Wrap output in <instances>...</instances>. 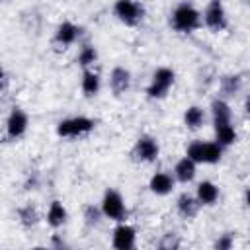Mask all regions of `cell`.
I'll use <instances>...</instances> for the list:
<instances>
[{"instance_id":"6da1fadb","label":"cell","mask_w":250,"mask_h":250,"mask_svg":"<svg viewBox=\"0 0 250 250\" xmlns=\"http://www.w3.org/2000/svg\"><path fill=\"white\" fill-rule=\"evenodd\" d=\"M203 25V14L191 2H180L170 12V27L180 35H189Z\"/></svg>"},{"instance_id":"7a4b0ae2","label":"cell","mask_w":250,"mask_h":250,"mask_svg":"<svg viewBox=\"0 0 250 250\" xmlns=\"http://www.w3.org/2000/svg\"><path fill=\"white\" fill-rule=\"evenodd\" d=\"M96 129V119L88 115H70L57 123L55 133L61 139H80L90 135Z\"/></svg>"},{"instance_id":"3957f363","label":"cell","mask_w":250,"mask_h":250,"mask_svg":"<svg viewBox=\"0 0 250 250\" xmlns=\"http://www.w3.org/2000/svg\"><path fill=\"white\" fill-rule=\"evenodd\" d=\"M174 84H176V72H174V68H170V66H158L152 72L145 94H146L148 100H162V98L168 96V92L174 88Z\"/></svg>"},{"instance_id":"277c9868","label":"cell","mask_w":250,"mask_h":250,"mask_svg":"<svg viewBox=\"0 0 250 250\" xmlns=\"http://www.w3.org/2000/svg\"><path fill=\"white\" fill-rule=\"evenodd\" d=\"M145 6L139 0H115L113 2V16L119 23L127 27H137L145 20Z\"/></svg>"},{"instance_id":"5b68a950","label":"cell","mask_w":250,"mask_h":250,"mask_svg":"<svg viewBox=\"0 0 250 250\" xmlns=\"http://www.w3.org/2000/svg\"><path fill=\"white\" fill-rule=\"evenodd\" d=\"M100 207H102V213H104V219H109L113 223H119V221H125L127 219V205H125V199L123 195L115 189V188H107L102 195V201H100Z\"/></svg>"},{"instance_id":"8992f818","label":"cell","mask_w":250,"mask_h":250,"mask_svg":"<svg viewBox=\"0 0 250 250\" xmlns=\"http://www.w3.org/2000/svg\"><path fill=\"white\" fill-rule=\"evenodd\" d=\"M131 156L135 162H141V164H152L158 160L160 156V143L156 137L152 135H141L133 148H131Z\"/></svg>"},{"instance_id":"52a82bcc","label":"cell","mask_w":250,"mask_h":250,"mask_svg":"<svg viewBox=\"0 0 250 250\" xmlns=\"http://www.w3.org/2000/svg\"><path fill=\"white\" fill-rule=\"evenodd\" d=\"M27 129H29V115H27L21 107L14 105V107L8 111L6 121H4L6 139H8V141H18V139H21V137L27 133Z\"/></svg>"},{"instance_id":"ba28073f","label":"cell","mask_w":250,"mask_h":250,"mask_svg":"<svg viewBox=\"0 0 250 250\" xmlns=\"http://www.w3.org/2000/svg\"><path fill=\"white\" fill-rule=\"evenodd\" d=\"M203 14V25L209 29V31H225L227 25H229V16H227V10L223 6V2H213L209 0V4L205 6V10L201 12Z\"/></svg>"},{"instance_id":"9c48e42d","label":"cell","mask_w":250,"mask_h":250,"mask_svg":"<svg viewBox=\"0 0 250 250\" xmlns=\"http://www.w3.org/2000/svg\"><path fill=\"white\" fill-rule=\"evenodd\" d=\"M111 246L117 250H133L137 246V229L127 221L115 223L111 230Z\"/></svg>"},{"instance_id":"30bf717a","label":"cell","mask_w":250,"mask_h":250,"mask_svg":"<svg viewBox=\"0 0 250 250\" xmlns=\"http://www.w3.org/2000/svg\"><path fill=\"white\" fill-rule=\"evenodd\" d=\"M80 35H82V27H80L78 23H74V21H70V20H62V21L55 27L53 41H55V45L66 49V47L74 45V43L80 39Z\"/></svg>"},{"instance_id":"8fae6325","label":"cell","mask_w":250,"mask_h":250,"mask_svg":"<svg viewBox=\"0 0 250 250\" xmlns=\"http://www.w3.org/2000/svg\"><path fill=\"white\" fill-rule=\"evenodd\" d=\"M174 188H176V178H174V174H170L166 170H158L148 178V189H150V193H154L158 197L170 195L174 191Z\"/></svg>"},{"instance_id":"7c38bea8","label":"cell","mask_w":250,"mask_h":250,"mask_svg":"<svg viewBox=\"0 0 250 250\" xmlns=\"http://www.w3.org/2000/svg\"><path fill=\"white\" fill-rule=\"evenodd\" d=\"M131 84H133V76H131V70L125 68V66H113L109 70V90L115 94V96H123L131 90Z\"/></svg>"},{"instance_id":"4fadbf2b","label":"cell","mask_w":250,"mask_h":250,"mask_svg":"<svg viewBox=\"0 0 250 250\" xmlns=\"http://www.w3.org/2000/svg\"><path fill=\"white\" fill-rule=\"evenodd\" d=\"M195 197H197L201 207H213L219 201V197H221V189H219V186L215 182L201 180L195 186Z\"/></svg>"},{"instance_id":"5bb4252c","label":"cell","mask_w":250,"mask_h":250,"mask_svg":"<svg viewBox=\"0 0 250 250\" xmlns=\"http://www.w3.org/2000/svg\"><path fill=\"white\" fill-rule=\"evenodd\" d=\"M45 221H47V225H49L51 229H55V230L66 225V221H68V209L64 207V203H62L61 199H53V201L49 203L47 213H45Z\"/></svg>"},{"instance_id":"9a60e30c","label":"cell","mask_w":250,"mask_h":250,"mask_svg":"<svg viewBox=\"0 0 250 250\" xmlns=\"http://www.w3.org/2000/svg\"><path fill=\"white\" fill-rule=\"evenodd\" d=\"M176 182L180 184H189L195 180V174H197V162H193L188 154L182 156L176 164H174V170H172Z\"/></svg>"},{"instance_id":"2e32d148","label":"cell","mask_w":250,"mask_h":250,"mask_svg":"<svg viewBox=\"0 0 250 250\" xmlns=\"http://www.w3.org/2000/svg\"><path fill=\"white\" fill-rule=\"evenodd\" d=\"M102 90V78L94 68H82V76H80V92L86 98H94L98 96Z\"/></svg>"},{"instance_id":"e0dca14e","label":"cell","mask_w":250,"mask_h":250,"mask_svg":"<svg viewBox=\"0 0 250 250\" xmlns=\"http://www.w3.org/2000/svg\"><path fill=\"white\" fill-rule=\"evenodd\" d=\"M209 113H211V121L213 125H221V123H230L232 121V109L230 104L227 102V98H215L209 105Z\"/></svg>"},{"instance_id":"ac0fdd59","label":"cell","mask_w":250,"mask_h":250,"mask_svg":"<svg viewBox=\"0 0 250 250\" xmlns=\"http://www.w3.org/2000/svg\"><path fill=\"white\" fill-rule=\"evenodd\" d=\"M199 207H201V205H199L195 193L191 195V193L184 191V193H180V195L176 197V213H178L180 217H184V219H193V217L199 213Z\"/></svg>"},{"instance_id":"d6986e66","label":"cell","mask_w":250,"mask_h":250,"mask_svg":"<svg viewBox=\"0 0 250 250\" xmlns=\"http://www.w3.org/2000/svg\"><path fill=\"white\" fill-rule=\"evenodd\" d=\"M182 119H184V125H186L189 131H197V129H201V127L205 125L207 113H205V109H203L201 105L193 104V105H188V107L184 109Z\"/></svg>"},{"instance_id":"ffe728a7","label":"cell","mask_w":250,"mask_h":250,"mask_svg":"<svg viewBox=\"0 0 250 250\" xmlns=\"http://www.w3.org/2000/svg\"><path fill=\"white\" fill-rule=\"evenodd\" d=\"M215 129V141L221 145V146H232L236 141H238V131L234 129L232 121L230 123H221V125H213Z\"/></svg>"},{"instance_id":"44dd1931","label":"cell","mask_w":250,"mask_h":250,"mask_svg":"<svg viewBox=\"0 0 250 250\" xmlns=\"http://www.w3.org/2000/svg\"><path fill=\"white\" fill-rule=\"evenodd\" d=\"M219 90L223 98H232L242 90V76L240 74H225L219 80Z\"/></svg>"},{"instance_id":"7402d4cb","label":"cell","mask_w":250,"mask_h":250,"mask_svg":"<svg viewBox=\"0 0 250 250\" xmlns=\"http://www.w3.org/2000/svg\"><path fill=\"white\" fill-rule=\"evenodd\" d=\"M98 61V49L92 45V43H84L80 49H78V55H76V62L80 68H94Z\"/></svg>"},{"instance_id":"603a6c76","label":"cell","mask_w":250,"mask_h":250,"mask_svg":"<svg viewBox=\"0 0 250 250\" xmlns=\"http://www.w3.org/2000/svg\"><path fill=\"white\" fill-rule=\"evenodd\" d=\"M225 146H221L217 141H205L203 143V164H219L223 158Z\"/></svg>"},{"instance_id":"cb8c5ba5","label":"cell","mask_w":250,"mask_h":250,"mask_svg":"<svg viewBox=\"0 0 250 250\" xmlns=\"http://www.w3.org/2000/svg\"><path fill=\"white\" fill-rule=\"evenodd\" d=\"M18 221H20V225H21V227H25V229L35 227V225H37V221H39L37 209H35L31 203H27V205L20 207V209H18Z\"/></svg>"},{"instance_id":"d4e9b609","label":"cell","mask_w":250,"mask_h":250,"mask_svg":"<svg viewBox=\"0 0 250 250\" xmlns=\"http://www.w3.org/2000/svg\"><path fill=\"white\" fill-rule=\"evenodd\" d=\"M84 223L88 227H98L100 221L104 219V213H102V207H96V205H86L84 207Z\"/></svg>"},{"instance_id":"484cf974","label":"cell","mask_w":250,"mask_h":250,"mask_svg":"<svg viewBox=\"0 0 250 250\" xmlns=\"http://www.w3.org/2000/svg\"><path fill=\"white\" fill-rule=\"evenodd\" d=\"M203 143H205V141L195 139V141H191V143L188 145V148H186V154H188L193 162H197V164H203Z\"/></svg>"},{"instance_id":"4316f807","label":"cell","mask_w":250,"mask_h":250,"mask_svg":"<svg viewBox=\"0 0 250 250\" xmlns=\"http://www.w3.org/2000/svg\"><path fill=\"white\" fill-rule=\"evenodd\" d=\"M213 246H215L217 250H230V248L234 246V236H232L230 232H223V234H219V238L213 242Z\"/></svg>"},{"instance_id":"83f0119b","label":"cell","mask_w":250,"mask_h":250,"mask_svg":"<svg viewBox=\"0 0 250 250\" xmlns=\"http://www.w3.org/2000/svg\"><path fill=\"white\" fill-rule=\"evenodd\" d=\"M166 238H168V240L160 242V246H162V248H178V246H180V242L176 240V234H174V232H168V234H166Z\"/></svg>"},{"instance_id":"f1b7e54d","label":"cell","mask_w":250,"mask_h":250,"mask_svg":"<svg viewBox=\"0 0 250 250\" xmlns=\"http://www.w3.org/2000/svg\"><path fill=\"white\" fill-rule=\"evenodd\" d=\"M244 113L250 117V94L244 98Z\"/></svg>"},{"instance_id":"f546056e","label":"cell","mask_w":250,"mask_h":250,"mask_svg":"<svg viewBox=\"0 0 250 250\" xmlns=\"http://www.w3.org/2000/svg\"><path fill=\"white\" fill-rule=\"evenodd\" d=\"M244 203H246V207L250 209V186H248L246 191H244Z\"/></svg>"},{"instance_id":"4dcf8cb0","label":"cell","mask_w":250,"mask_h":250,"mask_svg":"<svg viewBox=\"0 0 250 250\" xmlns=\"http://www.w3.org/2000/svg\"><path fill=\"white\" fill-rule=\"evenodd\" d=\"M242 2H244V4H250V0H242Z\"/></svg>"},{"instance_id":"1f68e13d","label":"cell","mask_w":250,"mask_h":250,"mask_svg":"<svg viewBox=\"0 0 250 250\" xmlns=\"http://www.w3.org/2000/svg\"><path fill=\"white\" fill-rule=\"evenodd\" d=\"M213 2H223V0H213Z\"/></svg>"}]
</instances>
